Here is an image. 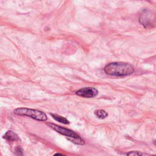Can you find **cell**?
<instances>
[{"mask_svg": "<svg viewBox=\"0 0 156 156\" xmlns=\"http://www.w3.org/2000/svg\"><path fill=\"white\" fill-rule=\"evenodd\" d=\"M3 138L5 139L7 141L10 142L17 141L20 140V138L18 136V135L11 130H8L7 132H6L3 136Z\"/></svg>", "mask_w": 156, "mask_h": 156, "instance_id": "6", "label": "cell"}, {"mask_svg": "<svg viewBox=\"0 0 156 156\" xmlns=\"http://www.w3.org/2000/svg\"><path fill=\"white\" fill-rule=\"evenodd\" d=\"M15 155H23V149L21 147L18 146L15 148Z\"/></svg>", "mask_w": 156, "mask_h": 156, "instance_id": "10", "label": "cell"}, {"mask_svg": "<svg viewBox=\"0 0 156 156\" xmlns=\"http://www.w3.org/2000/svg\"><path fill=\"white\" fill-rule=\"evenodd\" d=\"M51 115L52 116V117L55 120H56L57 121H58L59 122H61V123H63V124H68L69 123V121L66 118H65V117H63V116H60V115L52 114V113H51Z\"/></svg>", "mask_w": 156, "mask_h": 156, "instance_id": "7", "label": "cell"}, {"mask_svg": "<svg viewBox=\"0 0 156 156\" xmlns=\"http://www.w3.org/2000/svg\"><path fill=\"white\" fill-rule=\"evenodd\" d=\"M128 155H146L144 154H143L141 152H140L138 151H131L130 152H128L126 154Z\"/></svg>", "mask_w": 156, "mask_h": 156, "instance_id": "11", "label": "cell"}, {"mask_svg": "<svg viewBox=\"0 0 156 156\" xmlns=\"http://www.w3.org/2000/svg\"><path fill=\"white\" fill-rule=\"evenodd\" d=\"M139 22L146 29H152L155 25V14L149 10L144 9L140 14Z\"/></svg>", "mask_w": 156, "mask_h": 156, "instance_id": "3", "label": "cell"}, {"mask_svg": "<svg viewBox=\"0 0 156 156\" xmlns=\"http://www.w3.org/2000/svg\"><path fill=\"white\" fill-rule=\"evenodd\" d=\"M47 125L49 126V127H50L51 129H52L57 132H58L64 136H66L68 138H76V137L79 136V135L77 133H76L75 132H74L70 129L59 126L55 124L48 122Z\"/></svg>", "mask_w": 156, "mask_h": 156, "instance_id": "4", "label": "cell"}, {"mask_svg": "<svg viewBox=\"0 0 156 156\" xmlns=\"http://www.w3.org/2000/svg\"><path fill=\"white\" fill-rule=\"evenodd\" d=\"M94 115L99 119H104L108 116V113L104 110L99 109L94 111Z\"/></svg>", "mask_w": 156, "mask_h": 156, "instance_id": "8", "label": "cell"}, {"mask_svg": "<svg viewBox=\"0 0 156 156\" xmlns=\"http://www.w3.org/2000/svg\"><path fill=\"white\" fill-rule=\"evenodd\" d=\"M69 140H70L72 143H74L76 144H80V145H83L85 144V141L83 140L80 136H77L76 138H69Z\"/></svg>", "mask_w": 156, "mask_h": 156, "instance_id": "9", "label": "cell"}, {"mask_svg": "<svg viewBox=\"0 0 156 156\" xmlns=\"http://www.w3.org/2000/svg\"><path fill=\"white\" fill-rule=\"evenodd\" d=\"M104 72L113 76H124L131 74L134 71L133 67L127 63L112 62L104 67Z\"/></svg>", "mask_w": 156, "mask_h": 156, "instance_id": "1", "label": "cell"}, {"mask_svg": "<svg viewBox=\"0 0 156 156\" xmlns=\"http://www.w3.org/2000/svg\"><path fill=\"white\" fill-rule=\"evenodd\" d=\"M55 155H62V154H60V153H57V154H55Z\"/></svg>", "mask_w": 156, "mask_h": 156, "instance_id": "12", "label": "cell"}, {"mask_svg": "<svg viewBox=\"0 0 156 156\" xmlns=\"http://www.w3.org/2000/svg\"><path fill=\"white\" fill-rule=\"evenodd\" d=\"M76 94L83 98H91L98 95V91L93 87H84L77 90Z\"/></svg>", "mask_w": 156, "mask_h": 156, "instance_id": "5", "label": "cell"}, {"mask_svg": "<svg viewBox=\"0 0 156 156\" xmlns=\"http://www.w3.org/2000/svg\"><path fill=\"white\" fill-rule=\"evenodd\" d=\"M13 113L17 115L26 116L35 120L40 121H45L48 119L46 115L44 112L38 110L29 108H17L15 110H14Z\"/></svg>", "mask_w": 156, "mask_h": 156, "instance_id": "2", "label": "cell"}]
</instances>
